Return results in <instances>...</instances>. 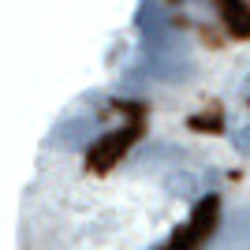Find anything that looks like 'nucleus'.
<instances>
[{"label":"nucleus","instance_id":"f257e3e1","mask_svg":"<svg viewBox=\"0 0 250 250\" xmlns=\"http://www.w3.org/2000/svg\"><path fill=\"white\" fill-rule=\"evenodd\" d=\"M217 220H220V198L217 194H206L198 206L190 209V220L183 228L172 231V239H168L161 250H202L209 239H213Z\"/></svg>","mask_w":250,"mask_h":250},{"label":"nucleus","instance_id":"f03ea898","mask_svg":"<svg viewBox=\"0 0 250 250\" xmlns=\"http://www.w3.org/2000/svg\"><path fill=\"white\" fill-rule=\"evenodd\" d=\"M138 135H142V124H138V120L120 127V131H112V135H101L94 142V149H90V168H94V172H108V168L131 149V142H135Z\"/></svg>","mask_w":250,"mask_h":250},{"label":"nucleus","instance_id":"7ed1b4c3","mask_svg":"<svg viewBox=\"0 0 250 250\" xmlns=\"http://www.w3.org/2000/svg\"><path fill=\"white\" fill-rule=\"evenodd\" d=\"M94 135H97V120H94V116H75V120H63V124L52 131V146L83 149Z\"/></svg>","mask_w":250,"mask_h":250},{"label":"nucleus","instance_id":"20e7f679","mask_svg":"<svg viewBox=\"0 0 250 250\" xmlns=\"http://www.w3.org/2000/svg\"><path fill=\"white\" fill-rule=\"evenodd\" d=\"M220 15H224V26H228L235 38H250V8L243 0H217Z\"/></svg>","mask_w":250,"mask_h":250},{"label":"nucleus","instance_id":"39448f33","mask_svg":"<svg viewBox=\"0 0 250 250\" xmlns=\"http://www.w3.org/2000/svg\"><path fill=\"white\" fill-rule=\"evenodd\" d=\"M231 146L239 149L243 157H250V127H239V131L231 135Z\"/></svg>","mask_w":250,"mask_h":250}]
</instances>
